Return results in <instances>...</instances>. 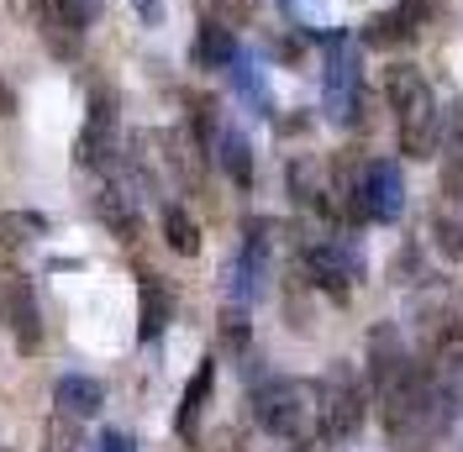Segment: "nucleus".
Returning <instances> with one entry per match:
<instances>
[{
  "label": "nucleus",
  "mask_w": 463,
  "mask_h": 452,
  "mask_svg": "<svg viewBox=\"0 0 463 452\" xmlns=\"http://www.w3.org/2000/svg\"><path fill=\"white\" fill-rule=\"evenodd\" d=\"M384 95H390V106H395V127H401L405 158L437 153L442 111H437V95H432V85H427V74L411 69V63H390V69H384Z\"/></svg>",
  "instance_id": "7ed1b4c3"
},
{
  "label": "nucleus",
  "mask_w": 463,
  "mask_h": 452,
  "mask_svg": "<svg viewBox=\"0 0 463 452\" xmlns=\"http://www.w3.org/2000/svg\"><path fill=\"white\" fill-rule=\"evenodd\" d=\"M222 337H227L232 353H248V311H242V306H232V311L222 315Z\"/></svg>",
  "instance_id": "b1692460"
},
{
  "label": "nucleus",
  "mask_w": 463,
  "mask_h": 452,
  "mask_svg": "<svg viewBox=\"0 0 463 452\" xmlns=\"http://www.w3.org/2000/svg\"><path fill=\"white\" fill-rule=\"evenodd\" d=\"M321 106H326V121H337V127H358L364 121V69H358V48L343 32H326Z\"/></svg>",
  "instance_id": "20e7f679"
},
{
  "label": "nucleus",
  "mask_w": 463,
  "mask_h": 452,
  "mask_svg": "<svg viewBox=\"0 0 463 452\" xmlns=\"http://www.w3.org/2000/svg\"><path fill=\"white\" fill-rule=\"evenodd\" d=\"M5 116H16V89L0 80V121H5Z\"/></svg>",
  "instance_id": "cd10ccee"
},
{
  "label": "nucleus",
  "mask_w": 463,
  "mask_h": 452,
  "mask_svg": "<svg viewBox=\"0 0 463 452\" xmlns=\"http://www.w3.org/2000/svg\"><path fill=\"white\" fill-rule=\"evenodd\" d=\"M364 384L347 363L326 368V379H317V410H321V442H347L364 426Z\"/></svg>",
  "instance_id": "39448f33"
},
{
  "label": "nucleus",
  "mask_w": 463,
  "mask_h": 452,
  "mask_svg": "<svg viewBox=\"0 0 463 452\" xmlns=\"http://www.w3.org/2000/svg\"><path fill=\"white\" fill-rule=\"evenodd\" d=\"M164 242H169L179 258L201 253V226L190 221V211H184V205H164Z\"/></svg>",
  "instance_id": "6ab92c4d"
},
{
  "label": "nucleus",
  "mask_w": 463,
  "mask_h": 452,
  "mask_svg": "<svg viewBox=\"0 0 463 452\" xmlns=\"http://www.w3.org/2000/svg\"><path fill=\"white\" fill-rule=\"evenodd\" d=\"M48 231V216L43 211H5L0 216V258H11V253H22L27 242H37Z\"/></svg>",
  "instance_id": "dca6fc26"
},
{
  "label": "nucleus",
  "mask_w": 463,
  "mask_h": 452,
  "mask_svg": "<svg viewBox=\"0 0 463 452\" xmlns=\"http://www.w3.org/2000/svg\"><path fill=\"white\" fill-rule=\"evenodd\" d=\"M306 274L332 300H347L353 295V279L364 274V258H358V248L347 237H317V242H306Z\"/></svg>",
  "instance_id": "423d86ee"
},
{
  "label": "nucleus",
  "mask_w": 463,
  "mask_h": 452,
  "mask_svg": "<svg viewBox=\"0 0 463 452\" xmlns=\"http://www.w3.org/2000/svg\"><path fill=\"white\" fill-rule=\"evenodd\" d=\"M411 37H416V22L405 16L401 5L395 11H374L369 27H364V42L369 48H395V42H411Z\"/></svg>",
  "instance_id": "f3484780"
},
{
  "label": "nucleus",
  "mask_w": 463,
  "mask_h": 452,
  "mask_svg": "<svg viewBox=\"0 0 463 452\" xmlns=\"http://www.w3.org/2000/svg\"><path fill=\"white\" fill-rule=\"evenodd\" d=\"M132 5H137L143 27H158V22H164V5H158V0H132Z\"/></svg>",
  "instance_id": "a878e982"
},
{
  "label": "nucleus",
  "mask_w": 463,
  "mask_h": 452,
  "mask_svg": "<svg viewBox=\"0 0 463 452\" xmlns=\"http://www.w3.org/2000/svg\"><path fill=\"white\" fill-rule=\"evenodd\" d=\"M253 421L289 447H317L321 442V410L317 384L306 379H263L253 390Z\"/></svg>",
  "instance_id": "f03ea898"
},
{
  "label": "nucleus",
  "mask_w": 463,
  "mask_h": 452,
  "mask_svg": "<svg viewBox=\"0 0 463 452\" xmlns=\"http://www.w3.org/2000/svg\"><path fill=\"white\" fill-rule=\"evenodd\" d=\"M211 158L222 164V174H227L237 190H253V142L242 137L237 127H222V132H216V147H211Z\"/></svg>",
  "instance_id": "ddd939ff"
},
{
  "label": "nucleus",
  "mask_w": 463,
  "mask_h": 452,
  "mask_svg": "<svg viewBox=\"0 0 463 452\" xmlns=\"http://www.w3.org/2000/svg\"><path fill=\"white\" fill-rule=\"evenodd\" d=\"M369 390L379 405V426L401 452H432L458 416V390L427 368L395 326L369 332Z\"/></svg>",
  "instance_id": "f257e3e1"
},
{
  "label": "nucleus",
  "mask_w": 463,
  "mask_h": 452,
  "mask_svg": "<svg viewBox=\"0 0 463 452\" xmlns=\"http://www.w3.org/2000/svg\"><path fill=\"white\" fill-rule=\"evenodd\" d=\"M100 452H137V442H132L127 431H106V437H100Z\"/></svg>",
  "instance_id": "393cba45"
},
{
  "label": "nucleus",
  "mask_w": 463,
  "mask_h": 452,
  "mask_svg": "<svg viewBox=\"0 0 463 452\" xmlns=\"http://www.w3.org/2000/svg\"><path fill=\"white\" fill-rule=\"evenodd\" d=\"M53 16L63 22L69 37H80V32L95 27V16H100V0H53Z\"/></svg>",
  "instance_id": "4be33fe9"
},
{
  "label": "nucleus",
  "mask_w": 463,
  "mask_h": 452,
  "mask_svg": "<svg viewBox=\"0 0 463 452\" xmlns=\"http://www.w3.org/2000/svg\"><path fill=\"white\" fill-rule=\"evenodd\" d=\"M95 211H100V221L111 226L121 242H137V216H132V205H127V195H116V190H100V200H95Z\"/></svg>",
  "instance_id": "412c9836"
},
{
  "label": "nucleus",
  "mask_w": 463,
  "mask_h": 452,
  "mask_svg": "<svg viewBox=\"0 0 463 452\" xmlns=\"http://www.w3.org/2000/svg\"><path fill=\"white\" fill-rule=\"evenodd\" d=\"M442 195L448 200L463 195V116H453L448 142H442Z\"/></svg>",
  "instance_id": "aec40b11"
},
{
  "label": "nucleus",
  "mask_w": 463,
  "mask_h": 452,
  "mask_svg": "<svg viewBox=\"0 0 463 452\" xmlns=\"http://www.w3.org/2000/svg\"><path fill=\"white\" fill-rule=\"evenodd\" d=\"M227 74H232V85H237V95H242V100H248V106H253L259 116L274 111V95H269V80H263V69H253L248 58H232Z\"/></svg>",
  "instance_id": "a211bd4d"
},
{
  "label": "nucleus",
  "mask_w": 463,
  "mask_h": 452,
  "mask_svg": "<svg viewBox=\"0 0 463 452\" xmlns=\"http://www.w3.org/2000/svg\"><path fill=\"white\" fill-rule=\"evenodd\" d=\"M405 211V179H401V164L390 158H369L364 164V221H401Z\"/></svg>",
  "instance_id": "1a4fd4ad"
},
{
  "label": "nucleus",
  "mask_w": 463,
  "mask_h": 452,
  "mask_svg": "<svg viewBox=\"0 0 463 452\" xmlns=\"http://www.w3.org/2000/svg\"><path fill=\"white\" fill-rule=\"evenodd\" d=\"M190 58H195L201 69H232V58H237V37H232V27H222L216 16H205L201 32H195Z\"/></svg>",
  "instance_id": "2eb2a0df"
},
{
  "label": "nucleus",
  "mask_w": 463,
  "mask_h": 452,
  "mask_svg": "<svg viewBox=\"0 0 463 452\" xmlns=\"http://www.w3.org/2000/svg\"><path fill=\"white\" fill-rule=\"evenodd\" d=\"M121 100H116L111 85H95L90 89V111H85V132L74 142V158L85 164V169H100L106 158L116 153V121H121Z\"/></svg>",
  "instance_id": "6e6552de"
},
{
  "label": "nucleus",
  "mask_w": 463,
  "mask_h": 452,
  "mask_svg": "<svg viewBox=\"0 0 463 452\" xmlns=\"http://www.w3.org/2000/svg\"><path fill=\"white\" fill-rule=\"evenodd\" d=\"M432 368L458 390L463 384V315H448L432 337Z\"/></svg>",
  "instance_id": "4468645a"
},
{
  "label": "nucleus",
  "mask_w": 463,
  "mask_h": 452,
  "mask_svg": "<svg viewBox=\"0 0 463 452\" xmlns=\"http://www.w3.org/2000/svg\"><path fill=\"white\" fill-rule=\"evenodd\" d=\"M211 384H216V358H201V368H195L190 384H184L179 416H174V431H179L184 442H201V410H205V400H211Z\"/></svg>",
  "instance_id": "9d476101"
},
{
  "label": "nucleus",
  "mask_w": 463,
  "mask_h": 452,
  "mask_svg": "<svg viewBox=\"0 0 463 452\" xmlns=\"http://www.w3.org/2000/svg\"><path fill=\"white\" fill-rule=\"evenodd\" d=\"M53 405L63 416H74V421H90V416H100L106 390H100V379H90V373H63L53 384Z\"/></svg>",
  "instance_id": "9b49d317"
},
{
  "label": "nucleus",
  "mask_w": 463,
  "mask_h": 452,
  "mask_svg": "<svg viewBox=\"0 0 463 452\" xmlns=\"http://www.w3.org/2000/svg\"><path fill=\"white\" fill-rule=\"evenodd\" d=\"M85 447V437H80V421L74 416H63L53 410V421H48V437H43V452H80Z\"/></svg>",
  "instance_id": "5701e85b"
},
{
  "label": "nucleus",
  "mask_w": 463,
  "mask_h": 452,
  "mask_svg": "<svg viewBox=\"0 0 463 452\" xmlns=\"http://www.w3.org/2000/svg\"><path fill=\"white\" fill-rule=\"evenodd\" d=\"M401 11L416 22V27H421V22H427V11H432V0H401Z\"/></svg>",
  "instance_id": "bb28decb"
},
{
  "label": "nucleus",
  "mask_w": 463,
  "mask_h": 452,
  "mask_svg": "<svg viewBox=\"0 0 463 452\" xmlns=\"http://www.w3.org/2000/svg\"><path fill=\"white\" fill-rule=\"evenodd\" d=\"M137 300H143V311H137V337L153 342L174 321V289L158 279V274H143V284H137Z\"/></svg>",
  "instance_id": "f8f14e48"
},
{
  "label": "nucleus",
  "mask_w": 463,
  "mask_h": 452,
  "mask_svg": "<svg viewBox=\"0 0 463 452\" xmlns=\"http://www.w3.org/2000/svg\"><path fill=\"white\" fill-rule=\"evenodd\" d=\"M0 321H5L11 342H16L27 358L43 347V306H37V295H32L27 274H5V279H0Z\"/></svg>",
  "instance_id": "0eeeda50"
}]
</instances>
